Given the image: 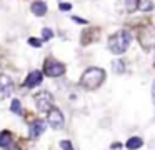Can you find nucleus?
Returning a JSON list of instances; mask_svg holds the SVG:
<instances>
[{"label":"nucleus","instance_id":"nucleus-13","mask_svg":"<svg viewBox=\"0 0 155 150\" xmlns=\"http://www.w3.org/2000/svg\"><path fill=\"white\" fill-rule=\"evenodd\" d=\"M137 8L142 12H150V10H153V3H152V0H137Z\"/></svg>","mask_w":155,"mask_h":150},{"label":"nucleus","instance_id":"nucleus-3","mask_svg":"<svg viewBox=\"0 0 155 150\" xmlns=\"http://www.w3.org/2000/svg\"><path fill=\"white\" fill-rule=\"evenodd\" d=\"M34 100H35V105H37L38 112L47 113L48 110L54 107V97H52V93L47 92V90H42V92L35 93Z\"/></svg>","mask_w":155,"mask_h":150},{"label":"nucleus","instance_id":"nucleus-11","mask_svg":"<svg viewBox=\"0 0 155 150\" xmlns=\"http://www.w3.org/2000/svg\"><path fill=\"white\" fill-rule=\"evenodd\" d=\"M12 143H14V137H12V133L8 132V130L0 132V147H2V148L7 150Z\"/></svg>","mask_w":155,"mask_h":150},{"label":"nucleus","instance_id":"nucleus-22","mask_svg":"<svg viewBox=\"0 0 155 150\" xmlns=\"http://www.w3.org/2000/svg\"><path fill=\"white\" fill-rule=\"evenodd\" d=\"M152 97H153V103H155V80H153V85H152Z\"/></svg>","mask_w":155,"mask_h":150},{"label":"nucleus","instance_id":"nucleus-15","mask_svg":"<svg viewBox=\"0 0 155 150\" xmlns=\"http://www.w3.org/2000/svg\"><path fill=\"white\" fill-rule=\"evenodd\" d=\"M112 67H114V70L117 73H124V70H125L124 60H114V62H112Z\"/></svg>","mask_w":155,"mask_h":150},{"label":"nucleus","instance_id":"nucleus-17","mask_svg":"<svg viewBox=\"0 0 155 150\" xmlns=\"http://www.w3.org/2000/svg\"><path fill=\"white\" fill-rule=\"evenodd\" d=\"M52 37H54V32H52L50 28H44V30H42V38H44V40H50Z\"/></svg>","mask_w":155,"mask_h":150},{"label":"nucleus","instance_id":"nucleus-10","mask_svg":"<svg viewBox=\"0 0 155 150\" xmlns=\"http://www.w3.org/2000/svg\"><path fill=\"white\" fill-rule=\"evenodd\" d=\"M30 10H32V13H34V15L44 17L45 13H47V3L42 2V0H35V2H32Z\"/></svg>","mask_w":155,"mask_h":150},{"label":"nucleus","instance_id":"nucleus-7","mask_svg":"<svg viewBox=\"0 0 155 150\" xmlns=\"http://www.w3.org/2000/svg\"><path fill=\"white\" fill-rule=\"evenodd\" d=\"M12 90H14V82H12V78L8 75H5V73H0V100L10 97Z\"/></svg>","mask_w":155,"mask_h":150},{"label":"nucleus","instance_id":"nucleus-2","mask_svg":"<svg viewBox=\"0 0 155 150\" xmlns=\"http://www.w3.org/2000/svg\"><path fill=\"white\" fill-rule=\"evenodd\" d=\"M105 80V70L100 67H90L87 68L80 77V85L85 90H95L104 83Z\"/></svg>","mask_w":155,"mask_h":150},{"label":"nucleus","instance_id":"nucleus-20","mask_svg":"<svg viewBox=\"0 0 155 150\" xmlns=\"http://www.w3.org/2000/svg\"><path fill=\"white\" fill-rule=\"evenodd\" d=\"M58 8H60L62 12H68V10L72 8V3H60V5H58Z\"/></svg>","mask_w":155,"mask_h":150},{"label":"nucleus","instance_id":"nucleus-6","mask_svg":"<svg viewBox=\"0 0 155 150\" xmlns=\"http://www.w3.org/2000/svg\"><path fill=\"white\" fill-rule=\"evenodd\" d=\"M64 122H65L64 113H62L58 108L52 107V108L47 112V123H50V127H54V128H62V127H64Z\"/></svg>","mask_w":155,"mask_h":150},{"label":"nucleus","instance_id":"nucleus-1","mask_svg":"<svg viewBox=\"0 0 155 150\" xmlns=\"http://www.w3.org/2000/svg\"><path fill=\"white\" fill-rule=\"evenodd\" d=\"M130 42H132L130 30L122 28V30H118V32H115L114 35L108 37V50H110L112 53H115V55H122V53L128 48Z\"/></svg>","mask_w":155,"mask_h":150},{"label":"nucleus","instance_id":"nucleus-16","mask_svg":"<svg viewBox=\"0 0 155 150\" xmlns=\"http://www.w3.org/2000/svg\"><path fill=\"white\" fill-rule=\"evenodd\" d=\"M125 8H127L128 12L137 10V0H125Z\"/></svg>","mask_w":155,"mask_h":150},{"label":"nucleus","instance_id":"nucleus-8","mask_svg":"<svg viewBox=\"0 0 155 150\" xmlns=\"http://www.w3.org/2000/svg\"><path fill=\"white\" fill-rule=\"evenodd\" d=\"M42 78H44L42 72H38V70H32V72L28 73V77L25 78V87H27V88H32V87L40 85Z\"/></svg>","mask_w":155,"mask_h":150},{"label":"nucleus","instance_id":"nucleus-23","mask_svg":"<svg viewBox=\"0 0 155 150\" xmlns=\"http://www.w3.org/2000/svg\"><path fill=\"white\" fill-rule=\"evenodd\" d=\"M122 147V143H114V145H112V148H120Z\"/></svg>","mask_w":155,"mask_h":150},{"label":"nucleus","instance_id":"nucleus-5","mask_svg":"<svg viewBox=\"0 0 155 150\" xmlns=\"http://www.w3.org/2000/svg\"><path fill=\"white\" fill-rule=\"evenodd\" d=\"M138 40H140L142 47H143L145 50L155 47V27H147V28H143L140 32V35H138Z\"/></svg>","mask_w":155,"mask_h":150},{"label":"nucleus","instance_id":"nucleus-19","mask_svg":"<svg viewBox=\"0 0 155 150\" xmlns=\"http://www.w3.org/2000/svg\"><path fill=\"white\" fill-rule=\"evenodd\" d=\"M60 147H62V150H75L74 145H72V142H68V140H62Z\"/></svg>","mask_w":155,"mask_h":150},{"label":"nucleus","instance_id":"nucleus-12","mask_svg":"<svg viewBox=\"0 0 155 150\" xmlns=\"http://www.w3.org/2000/svg\"><path fill=\"white\" fill-rule=\"evenodd\" d=\"M142 145H143V140H142L140 137H132V138H128L127 143H125V147H127L128 150H137V148H140Z\"/></svg>","mask_w":155,"mask_h":150},{"label":"nucleus","instance_id":"nucleus-14","mask_svg":"<svg viewBox=\"0 0 155 150\" xmlns=\"http://www.w3.org/2000/svg\"><path fill=\"white\" fill-rule=\"evenodd\" d=\"M10 110L15 113V115H20V113H22V103H20V100H17V98H14V100H12Z\"/></svg>","mask_w":155,"mask_h":150},{"label":"nucleus","instance_id":"nucleus-4","mask_svg":"<svg viewBox=\"0 0 155 150\" xmlns=\"http://www.w3.org/2000/svg\"><path fill=\"white\" fill-rule=\"evenodd\" d=\"M44 73L47 77H62L65 73V65L55 58H47L44 63Z\"/></svg>","mask_w":155,"mask_h":150},{"label":"nucleus","instance_id":"nucleus-21","mask_svg":"<svg viewBox=\"0 0 155 150\" xmlns=\"http://www.w3.org/2000/svg\"><path fill=\"white\" fill-rule=\"evenodd\" d=\"M72 20H74V22H77V23H82V25H85V23H87V20L78 18V17H72Z\"/></svg>","mask_w":155,"mask_h":150},{"label":"nucleus","instance_id":"nucleus-9","mask_svg":"<svg viewBox=\"0 0 155 150\" xmlns=\"http://www.w3.org/2000/svg\"><path fill=\"white\" fill-rule=\"evenodd\" d=\"M45 127L47 125H45L44 120H35V122L30 123V127H28V133H30L32 138H38V137L45 132Z\"/></svg>","mask_w":155,"mask_h":150},{"label":"nucleus","instance_id":"nucleus-18","mask_svg":"<svg viewBox=\"0 0 155 150\" xmlns=\"http://www.w3.org/2000/svg\"><path fill=\"white\" fill-rule=\"evenodd\" d=\"M28 45L35 47V48H38V47H42V40L40 38H34V37H30L28 38Z\"/></svg>","mask_w":155,"mask_h":150}]
</instances>
